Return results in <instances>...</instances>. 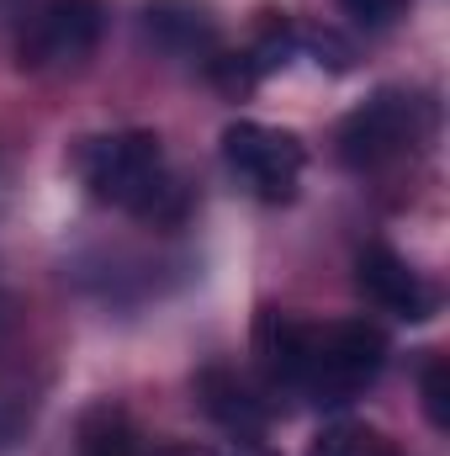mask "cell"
Returning <instances> with one entry per match:
<instances>
[{"label": "cell", "mask_w": 450, "mask_h": 456, "mask_svg": "<svg viewBox=\"0 0 450 456\" xmlns=\"http://www.w3.org/2000/svg\"><path fill=\"white\" fill-rule=\"evenodd\" d=\"M355 287L366 292V303H376L382 314H392L403 324H424L440 314V292L387 244H366L355 255Z\"/></svg>", "instance_id": "8992f818"}, {"label": "cell", "mask_w": 450, "mask_h": 456, "mask_svg": "<svg viewBox=\"0 0 450 456\" xmlns=\"http://www.w3.org/2000/svg\"><path fill=\"white\" fill-rule=\"evenodd\" d=\"M143 456H218L213 446H197V441H170V446H154Z\"/></svg>", "instance_id": "9a60e30c"}, {"label": "cell", "mask_w": 450, "mask_h": 456, "mask_svg": "<svg viewBox=\"0 0 450 456\" xmlns=\"http://www.w3.org/2000/svg\"><path fill=\"white\" fill-rule=\"evenodd\" d=\"M430 127H435V102H424L419 91H403V86H382L339 122L334 154L350 170H382V165L414 154L430 138Z\"/></svg>", "instance_id": "3957f363"}, {"label": "cell", "mask_w": 450, "mask_h": 456, "mask_svg": "<svg viewBox=\"0 0 450 456\" xmlns=\"http://www.w3.org/2000/svg\"><path fill=\"white\" fill-rule=\"evenodd\" d=\"M75 170L85 181V191L107 208H122L143 224H181L191 213L186 186L170 175L165 165V143L149 127H127V133H101V138H80L75 149Z\"/></svg>", "instance_id": "7a4b0ae2"}, {"label": "cell", "mask_w": 450, "mask_h": 456, "mask_svg": "<svg viewBox=\"0 0 450 456\" xmlns=\"http://www.w3.org/2000/svg\"><path fill=\"white\" fill-rule=\"evenodd\" d=\"M80 452L85 456H143L138 452V430L117 403H96L80 419Z\"/></svg>", "instance_id": "9c48e42d"}, {"label": "cell", "mask_w": 450, "mask_h": 456, "mask_svg": "<svg viewBox=\"0 0 450 456\" xmlns=\"http://www.w3.org/2000/svg\"><path fill=\"white\" fill-rule=\"evenodd\" d=\"M297 53H308L329 75H350L355 69V43L339 37L334 27H297Z\"/></svg>", "instance_id": "7c38bea8"}, {"label": "cell", "mask_w": 450, "mask_h": 456, "mask_svg": "<svg viewBox=\"0 0 450 456\" xmlns=\"http://www.w3.org/2000/svg\"><path fill=\"white\" fill-rule=\"evenodd\" d=\"M308 456H398V452H392V441L376 436L371 425L339 419V425H329V430L308 446Z\"/></svg>", "instance_id": "8fae6325"}, {"label": "cell", "mask_w": 450, "mask_h": 456, "mask_svg": "<svg viewBox=\"0 0 450 456\" xmlns=\"http://www.w3.org/2000/svg\"><path fill=\"white\" fill-rule=\"evenodd\" d=\"M143 37L170 59L207 64L223 48V27L207 0H149L143 5Z\"/></svg>", "instance_id": "ba28073f"}, {"label": "cell", "mask_w": 450, "mask_h": 456, "mask_svg": "<svg viewBox=\"0 0 450 456\" xmlns=\"http://www.w3.org/2000/svg\"><path fill=\"white\" fill-rule=\"evenodd\" d=\"M419 393H424V414H430V425L446 436L450 430V361L446 355H430V361H424V371H419Z\"/></svg>", "instance_id": "4fadbf2b"}, {"label": "cell", "mask_w": 450, "mask_h": 456, "mask_svg": "<svg viewBox=\"0 0 450 456\" xmlns=\"http://www.w3.org/2000/svg\"><path fill=\"white\" fill-rule=\"evenodd\" d=\"M223 165L238 175L244 191H254L260 202H292L308 149L292 127H270V122H228L223 127Z\"/></svg>", "instance_id": "277c9868"}, {"label": "cell", "mask_w": 450, "mask_h": 456, "mask_svg": "<svg viewBox=\"0 0 450 456\" xmlns=\"http://www.w3.org/2000/svg\"><path fill=\"white\" fill-rule=\"evenodd\" d=\"M244 59H249V69H254L260 80L276 75V69H286V64L297 59V21H286V16H265L260 32H254V43L244 48Z\"/></svg>", "instance_id": "30bf717a"}, {"label": "cell", "mask_w": 450, "mask_h": 456, "mask_svg": "<svg viewBox=\"0 0 450 456\" xmlns=\"http://www.w3.org/2000/svg\"><path fill=\"white\" fill-rule=\"evenodd\" d=\"M80 456H85V452H80Z\"/></svg>", "instance_id": "e0dca14e"}, {"label": "cell", "mask_w": 450, "mask_h": 456, "mask_svg": "<svg viewBox=\"0 0 450 456\" xmlns=\"http://www.w3.org/2000/svg\"><path fill=\"white\" fill-rule=\"evenodd\" d=\"M107 27L101 0H37L16 32V64L21 69H75L96 53Z\"/></svg>", "instance_id": "5b68a950"}, {"label": "cell", "mask_w": 450, "mask_h": 456, "mask_svg": "<svg viewBox=\"0 0 450 456\" xmlns=\"http://www.w3.org/2000/svg\"><path fill=\"white\" fill-rule=\"evenodd\" d=\"M254 355L270 393L308 398L313 409H344L382 377L392 350H387V335L366 319L302 324L281 308H260Z\"/></svg>", "instance_id": "6da1fadb"}, {"label": "cell", "mask_w": 450, "mask_h": 456, "mask_svg": "<svg viewBox=\"0 0 450 456\" xmlns=\"http://www.w3.org/2000/svg\"><path fill=\"white\" fill-rule=\"evenodd\" d=\"M339 5H344L355 21H366V27H387V21H392L408 0H339Z\"/></svg>", "instance_id": "5bb4252c"}, {"label": "cell", "mask_w": 450, "mask_h": 456, "mask_svg": "<svg viewBox=\"0 0 450 456\" xmlns=\"http://www.w3.org/2000/svg\"><path fill=\"white\" fill-rule=\"evenodd\" d=\"M228 456H276V452H270V446H260V436H249V441H238Z\"/></svg>", "instance_id": "2e32d148"}, {"label": "cell", "mask_w": 450, "mask_h": 456, "mask_svg": "<svg viewBox=\"0 0 450 456\" xmlns=\"http://www.w3.org/2000/svg\"><path fill=\"white\" fill-rule=\"evenodd\" d=\"M197 403L213 425H223L228 436L249 441L265 436V425L276 419V393L254 377H244L238 366H202L197 377Z\"/></svg>", "instance_id": "52a82bcc"}]
</instances>
